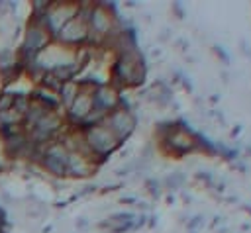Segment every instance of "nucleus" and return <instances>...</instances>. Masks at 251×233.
I'll use <instances>...</instances> for the list:
<instances>
[{
	"label": "nucleus",
	"instance_id": "nucleus-1",
	"mask_svg": "<svg viewBox=\"0 0 251 233\" xmlns=\"http://www.w3.org/2000/svg\"><path fill=\"white\" fill-rule=\"evenodd\" d=\"M82 137H84V141H86L90 153H92V155H98V157L112 153V151L120 145V141L114 137V133H112L104 123L88 127Z\"/></svg>",
	"mask_w": 251,
	"mask_h": 233
},
{
	"label": "nucleus",
	"instance_id": "nucleus-2",
	"mask_svg": "<svg viewBox=\"0 0 251 233\" xmlns=\"http://www.w3.org/2000/svg\"><path fill=\"white\" fill-rule=\"evenodd\" d=\"M49 39H51V33L45 27V22L43 20H33L25 29V37H24V47L22 49H24L25 55L35 57L49 43Z\"/></svg>",
	"mask_w": 251,
	"mask_h": 233
},
{
	"label": "nucleus",
	"instance_id": "nucleus-3",
	"mask_svg": "<svg viewBox=\"0 0 251 233\" xmlns=\"http://www.w3.org/2000/svg\"><path fill=\"white\" fill-rule=\"evenodd\" d=\"M76 14H78V6L73 4V2L51 4L49 10H47V14H45V18H43V22H45V27L49 29V33H55L57 35L61 31V27L69 20H73Z\"/></svg>",
	"mask_w": 251,
	"mask_h": 233
},
{
	"label": "nucleus",
	"instance_id": "nucleus-4",
	"mask_svg": "<svg viewBox=\"0 0 251 233\" xmlns=\"http://www.w3.org/2000/svg\"><path fill=\"white\" fill-rule=\"evenodd\" d=\"M102 123L114 133L118 141H124L135 127V119L127 110H112Z\"/></svg>",
	"mask_w": 251,
	"mask_h": 233
},
{
	"label": "nucleus",
	"instance_id": "nucleus-5",
	"mask_svg": "<svg viewBox=\"0 0 251 233\" xmlns=\"http://www.w3.org/2000/svg\"><path fill=\"white\" fill-rule=\"evenodd\" d=\"M116 74L126 82V84H137L143 80V69L141 63L133 53H124V57L116 63Z\"/></svg>",
	"mask_w": 251,
	"mask_h": 233
},
{
	"label": "nucleus",
	"instance_id": "nucleus-6",
	"mask_svg": "<svg viewBox=\"0 0 251 233\" xmlns=\"http://www.w3.org/2000/svg\"><path fill=\"white\" fill-rule=\"evenodd\" d=\"M57 37L63 43H78V41L86 39L88 37V22H86V18L78 12L73 20H69L61 27V31L57 33Z\"/></svg>",
	"mask_w": 251,
	"mask_h": 233
},
{
	"label": "nucleus",
	"instance_id": "nucleus-7",
	"mask_svg": "<svg viewBox=\"0 0 251 233\" xmlns=\"http://www.w3.org/2000/svg\"><path fill=\"white\" fill-rule=\"evenodd\" d=\"M88 22V33H96V35H108L112 29V16L108 14L106 8L102 6H94L86 18Z\"/></svg>",
	"mask_w": 251,
	"mask_h": 233
},
{
	"label": "nucleus",
	"instance_id": "nucleus-8",
	"mask_svg": "<svg viewBox=\"0 0 251 233\" xmlns=\"http://www.w3.org/2000/svg\"><path fill=\"white\" fill-rule=\"evenodd\" d=\"M94 172V164L90 163L88 157L80 155V153H75V151H69V157H67V174H73V176H90Z\"/></svg>",
	"mask_w": 251,
	"mask_h": 233
},
{
	"label": "nucleus",
	"instance_id": "nucleus-9",
	"mask_svg": "<svg viewBox=\"0 0 251 233\" xmlns=\"http://www.w3.org/2000/svg\"><path fill=\"white\" fill-rule=\"evenodd\" d=\"M92 102H94V108L102 110V112H112L116 110L118 106V94L112 86H98L94 92H92Z\"/></svg>",
	"mask_w": 251,
	"mask_h": 233
},
{
	"label": "nucleus",
	"instance_id": "nucleus-10",
	"mask_svg": "<svg viewBox=\"0 0 251 233\" xmlns=\"http://www.w3.org/2000/svg\"><path fill=\"white\" fill-rule=\"evenodd\" d=\"M94 108V102H92V92H78V96L75 98V102L71 104L69 108V116L71 119L75 121H82Z\"/></svg>",
	"mask_w": 251,
	"mask_h": 233
},
{
	"label": "nucleus",
	"instance_id": "nucleus-11",
	"mask_svg": "<svg viewBox=\"0 0 251 233\" xmlns=\"http://www.w3.org/2000/svg\"><path fill=\"white\" fill-rule=\"evenodd\" d=\"M78 92H80L78 82H75V80H67V82H63V86H61V90H59V100H61V104L69 110L71 104L75 102V98L78 96Z\"/></svg>",
	"mask_w": 251,
	"mask_h": 233
},
{
	"label": "nucleus",
	"instance_id": "nucleus-12",
	"mask_svg": "<svg viewBox=\"0 0 251 233\" xmlns=\"http://www.w3.org/2000/svg\"><path fill=\"white\" fill-rule=\"evenodd\" d=\"M41 164H43V168H45L49 174H53V176H67V161H61V159L43 155V157H41Z\"/></svg>",
	"mask_w": 251,
	"mask_h": 233
},
{
	"label": "nucleus",
	"instance_id": "nucleus-13",
	"mask_svg": "<svg viewBox=\"0 0 251 233\" xmlns=\"http://www.w3.org/2000/svg\"><path fill=\"white\" fill-rule=\"evenodd\" d=\"M25 121V116L20 114L18 110H6V112H0V127L4 125H24Z\"/></svg>",
	"mask_w": 251,
	"mask_h": 233
},
{
	"label": "nucleus",
	"instance_id": "nucleus-14",
	"mask_svg": "<svg viewBox=\"0 0 251 233\" xmlns=\"http://www.w3.org/2000/svg\"><path fill=\"white\" fill-rule=\"evenodd\" d=\"M27 108H29V96H14V110L25 116Z\"/></svg>",
	"mask_w": 251,
	"mask_h": 233
},
{
	"label": "nucleus",
	"instance_id": "nucleus-15",
	"mask_svg": "<svg viewBox=\"0 0 251 233\" xmlns=\"http://www.w3.org/2000/svg\"><path fill=\"white\" fill-rule=\"evenodd\" d=\"M12 108H14V94L4 90V92L0 94V112L12 110Z\"/></svg>",
	"mask_w": 251,
	"mask_h": 233
}]
</instances>
